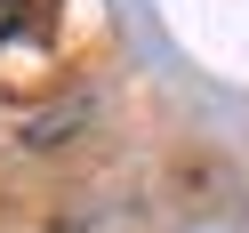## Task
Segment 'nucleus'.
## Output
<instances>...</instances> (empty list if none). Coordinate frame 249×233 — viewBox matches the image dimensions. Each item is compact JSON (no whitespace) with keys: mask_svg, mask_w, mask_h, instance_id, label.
I'll return each instance as SVG.
<instances>
[{"mask_svg":"<svg viewBox=\"0 0 249 233\" xmlns=\"http://www.w3.org/2000/svg\"><path fill=\"white\" fill-rule=\"evenodd\" d=\"M24 17H33V0H0V40L24 33Z\"/></svg>","mask_w":249,"mask_h":233,"instance_id":"f257e3e1","label":"nucleus"}]
</instances>
